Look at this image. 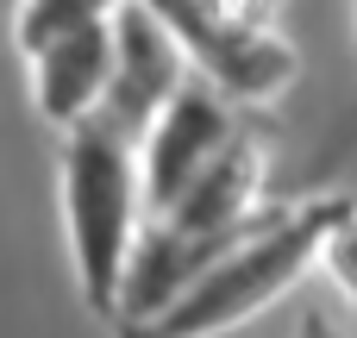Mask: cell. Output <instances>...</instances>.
I'll use <instances>...</instances> for the list:
<instances>
[{"instance_id": "3957f363", "label": "cell", "mask_w": 357, "mask_h": 338, "mask_svg": "<svg viewBox=\"0 0 357 338\" xmlns=\"http://www.w3.org/2000/svg\"><path fill=\"white\" fill-rule=\"evenodd\" d=\"M182 56H195L201 82L226 100H276L295 82V50L270 25H238L213 0H132Z\"/></svg>"}, {"instance_id": "30bf717a", "label": "cell", "mask_w": 357, "mask_h": 338, "mask_svg": "<svg viewBox=\"0 0 357 338\" xmlns=\"http://www.w3.org/2000/svg\"><path fill=\"white\" fill-rule=\"evenodd\" d=\"M295 338H345L333 320H320V314H301V326H295Z\"/></svg>"}, {"instance_id": "5b68a950", "label": "cell", "mask_w": 357, "mask_h": 338, "mask_svg": "<svg viewBox=\"0 0 357 338\" xmlns=\"http://www.w3.org/2000/svg\"><path fill=\"white\" fill-rule=\"evenodd\" d=\"M182 82H188V56L151 25L132 0H119V13H113V75H107L100 107H94L82 125H94L100 138L138 151L144 132L157 125V113L169 107V94H176Z\"/></svg>"}, {"instance_id": "ba28073f", "label": "cell", "mask_w": 357, "mask_h": 338, "mask_svg": "<svg viewBox=\"0 0 357 338\" xmlns=\"http://www.w3.org/2000/svg\"><path fill=\"white\" fill-rule=\"evenodd\" d=\"M320 270H326V282L345 295V307L357 314V201L333 220V232L320 238V257H314Z\"/></svg>"}, {"instance_id": "277c9868", "label": "cell", "mask_w": 357, "mask_h": 338, "mask_svg": "<svg viewBox=\"0 0 357 338\" xmlns=\"http://www.w3.org/2000/svg\"><path fill=\"white\" fill-rule=\"evenodd\" d=\"M238 113H232V100L220 94V88H207L201 75H188L176 94H169V107L157 113V125L144 132V144L132 151V163H138V207H144V220H157V213H169L176 201H182V188L238 138Z\"/></svg>"}, {"instance_id": "8992f818", "label": "cell", "mask_w": 357, "mask_h": 338, "mask_svg": "<svg viewBox=\"0 0 357 338\" xmlns=\"http://www.w3.org/2000/svg\"><path fill=\"white\" fill-rule=\"evenodd\" d=\"M25 63H31V100H38V113H44L50 125L75 132V125L100 107L107 75H113V19H107V25H82V31L44 44V50L25 56Z\"/></svg>"}, {"instance_id": "6da1fadb", "label": "cell", "mask_w": 357, "mask_h": 338, "mask_svg": "<svg viewBox=\"0 0 357 338\" xmlns=\"http://www.w3.org/2000/svg\"><path fill=\"white\" fill-rule=\"evenodd\" d=\"M345 207H351V194H320V201H301V207H276L270 226H257L213 270H201L163 314H151L144 326H126L119 338H220L245 320H257L270 301H282L314 270L320 238L333 232V220Z\"/></svg>"}, {"instance_id": "7a4b0ae2", "label": "cell", "mask_w": 357, "mask_h": 338, "mask_svg": "<svg viewBox=\"0 0 357 338\" xmlns=\"http://www.w3.org/2000/svg\"><path fill=\"white\" fill-rule=\"evenodd\" d=\"M56 169H63V220H69L82 301H88V314L113 320L119 282H126V257H132V238L144 226L138 163H132L126 144L100 138L94 125H75V132H63Z\"/></svg>"}, {"instance_id": "52a82bcc", "label": "cell", "mask_w": 357, "mask_h": 338, "mask_svg": "<svg viewBox=\"0 0 357 338\" xmlns=\"http://www.w3.org/2000/svg\"><path fill=\"white\" fill-rule=\"evenodd\" d=\"M113 13H119V0H19L13 44H19V56H38L44 44H56L82 25H107Z\"/></svg>"}, {"instance_id": "9c48e42d", "label": "cell", "mask_w": 357, "mask_h": 338, "mask_svg": "<svg viewBox=\"0 0 357 338\" xmlns=\"http://www.w3.org/2000/svg\"><path fill=\"white\" fill-rule=\"evenodd\" d=\"M213 6H220L226 19H238V25H264V6H270V0H213Z\"/></svg>"}]
</instances>
